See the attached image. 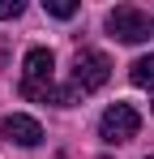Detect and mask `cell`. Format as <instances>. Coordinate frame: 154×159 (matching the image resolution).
I'll list each match as a JSON object with an SVG mask.
<instances>
[{
    "instance_id": "1",
    "label": "cell",
    "mask_w": 154,
    "mask_h": 159,
    "mask_svg": "<svg viewBox=\"0 0 154 159\" xmlns=\"http://www.w3.org/2000/svg\"><path fill=\"white\" fill-rule=\"evenodd\" d=\"M107 78H111V60H107V52H99V48L77 52V60H73V86L81 90V95L99 90Z\"/></svg>"
},
{
    "instance_id": "2",
    "label": "cell",
    "mask_w": 154,
    "mask_h": 159,
    "mask_svg": "<svg viewBox=\"0 0 154 159\" xmlns=\"http://www.w3.org/2000/svg\"><path fill=\"white\" fill-rule=\"evenodd\" d=\"M137 129H141V116H137V107H128V103H111L107 112H103V120H99L103 142H111V146L133 142V138H137Z\"/></svg>"
},
{
    "instance_id": "3",
    "label": "cell",
    "mask_w": 154,
    "mask_h": 159,
    "mask_svg": "<svg viewBox=\"0 0 154 159\" xmlns=\"http://www.w3.org/2000/svg\"><path fill=\"white\" fill-rule=\"evenodd\" d=\"M107 30L120 43H141V39H150V17L141 9H133V4H120V9L107 13Z\"/></svg>"
},
{
    "instance_id": "4",
    "label": "cell",
    "mask_w": 154,
    "mask_h": 159,
    "mask_svg": "<svg viewBox=\"0 0 154 159\" xmlns=\"http://www.w3.org/2000/svg\"><path fill=\"white\" fill-rule=\"evenodd\" d=\"M0 138L4 142H17V146H39L43 142V125L34 116H26V112H13V116L0 120Z\"/></svg>"
},
{
    "instance_id": "5",
    "label": "cell",
    "mask_w": 154,
    "mask_h": 159,
    "mask_svg": "<svg viewBox=\"0 0 154 159\" xmlns=\"http://www.w3.org/2000/svg\"><path fill=\"white\" fill-rule=\"evenodd\" d=\"M128 82L141 86V90H154V56H137L128 65Z\"/></svg>"
},
{
    "instance_id": "6",
    "label": "cell",
    "mask_w": 154,
    "mask_h": 159,
    "mask_svg": "<svg viewBox=\"0 0 154 159\" xmlns=\"http://www.w3.org/2000/svg\"><path fill=\"white\" fill-rule=\"evenodd\" d=\"M43 9H47L51 17H73L77 4H69V0H43Z\"/></svg>"
},
{
    "instance_id": "7",
    "label": "cell",
    "mask_w": 154,
    "mask_h": 159,
    "mask_svg": "<svg viewBox=\"0 0 154 159\" xmlns=\"http://www.w3.org/2000/svg\"><path fill=\"white\" fill-rule=\"evenodd\" d=\"M22 13V0H0V22L4 17H17Z\"/></svg>"
},
{
    "instance_id": "8",
    "label": "cell",
    "mask_w": 154,
    "mask_h": 159,
    "mask_svg": "<svg viewBox=\"0 0 154 159\" xmlns=\"http://www.w3.org/2000/svg\"><path fill=\"white\" fill-rule=\"evenodd\" d=\"M150 159H154V155H150Z\"/></svg>"
}]
</instances>
